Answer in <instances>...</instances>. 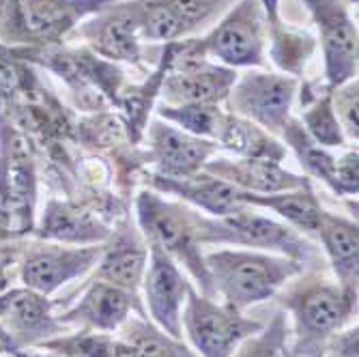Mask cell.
Listing matches in <instances>:
<instances>
[{"instance_id": "obj_25", "label": "cell", "mask_w": 359, "mask_h": 357, "mask_svg": "<svg viewBox=\"0 0 359 357\" xmlns=\"http://www.w3.org/2000/svg\"><path fill=\"white\" fill-rule=\"evenodd\" d=\"M100 48L114 58L136 60L138 58V39L136 24L129 18H112L100 30Z\"/></svg>"}, {"instance_id": "obj_5", "label": "cell", "mask_w": 359, "mask_h": 357, "mask_svg": "<svg viewBox=\"0 0 359 357\" xmlns=\"http://www.w3.org/2000/svg\"><path fill=\"white\" fill-rule=\"evenodd\" d=\"M196 235H198V241H228L280 250L292 258H299V261L308 256V245L295 233L288 231L286 226H280L267 217L252 215L245 211L222 215V220L215 222L198 220Z\"/></svg>"}, {"instance_id": "obj_34", "label": "cell", "mask_w": 359, "mask_h": 357, "mask_svg": "<svg viewBox=\"0 0 359 357\" xmlns=\"http://www.w3.org/2000/svg\"><path fill=\"white\" fill-rule=\"evenodd\" d=\"M15 357H54V355H37V353H18Z\"/></svg>"}, {"instance_id": "obj_11", "label": "cell", "mask_w": 359, "mask_h": 357, "mask_svg": "<svg viewBox=\"0 0 359 357\" xmlns=\"http://www.w3.org/2000/svg\"><path fill=\"white\" fill-rule=\"evenodd\" d=\"M32 194H35V177L30 159L22 142L13 140L0 177V211L9 222H20V226H26V222L30 224Z\"/></svg>"}, {"instance_id": "obj_28", "label": "cell", "mask_w": 359, "mask_h": 357, "mask_svg": "<svg viewBox=\"0 0 359 357\" xmlns=\"http://www.w3.org/2000/svg\"><path fill=\"white\" fill-rule=\"evenodd\" d=\"M144 28H147V35L153 39H175L183 32L185 24L179 20V15L170 7L151 5L147 9Z\"/></svg>"}, {"instance_id": "obj_32", "label": "cell", "mask_w": 359, "mask_h": 357, "mask_svg": "<svg viewBox=\"0 0 359 357\" xmlns=\"http://www.w3.org/2000/svg\"><path fill=\"white\" fill-rule=\"evenodd\" d=\"M334 355L336 357H357V330H351L336 338L334 342Z\"/></svg>"}, {"instance_id": "obj_6", "label": "cell", "mask_w": 359, "mask_h": 357, "mask_svg": "<svg viewBox=\"0 0 359 357\" xmlns=\"http://www.w3.org/2000/svg\"><path fill=\"white\" fill-rule=\"evenodd\" d=\"M151 267L144 280L147 302L153 318L164 328L172 338L181 336V306L187 295V280L179 274L172 258L151 245Z\"/></svg>"}, {"instance_id": "obj_18", "label": "cell", "mask_w": 359, "mask_h": 357, "mask_svg": "<svg viewBox=\"0 0 359 357\" xmlns=\"http://www.w3.org/2000/svg\"><path fill=\"white\" fill-rule=\"evenodd\" d=\"M159 185L164 189L177 191L183 198L201 205L203 209L215 213V215H233L243 211V191L237 187L228 185L224 181H213V179H201V181H191L185 179L183 183L177 181H159Z\"/></svg>"}, {"instance_id": "obj_17", "label": "cell", "mask_w": 359, "mask_h": 357, "mask_svg": "<svg viewBox=\"0 0 359 357\" xmlns=\"http://www.w3.org/2000/svg\"><path fill=\"white\" fill-rule=\"evenodd\" d=\"M41 235L48 239L67 241V243H93L106 239L108 231L88 213L67 205L52 203L43 217Z\"/></svg>"}, {"instance_id": "obj_24", "label": "cell", "mask_w": 359, "mask_h": 357, "mask_svg": "<svg viewBox=\"0 0 359 357\" xmlns=\"http://www.w3.org/2000/svg\"><path fill=\"white\" fill-rule=\"evenodd\" d=\"M127 355L125 357H191L189 351L168 338H164L159 332L134 323L127 330Z\"/></svg>"}, {"instance_id": "obj_8", "label": "cell", "mask_w": 359, "mask_h": 357, "mask_svg": "<svg viewBox=\"0 0 359 357\" xmlns=\"http://www.w3.org/2000/svg\"><path fill=\"white\" fill-rule=\"evenodd\" d=\"M312 9L323 28L325 54L332 82H342L353 74L355 67V32L336 0H310Z\"/></svg>"}, {"instance_id": "obj_2", "label": "cell", "mask_w": 359, "mask_h": 357, "mask_svg": "<svg viewBox=\"0 0 359 357\" xmlns=\"http://www.w3.org/2000/svg\"><path fill=\"white\" fill-rule=\"evenodd\" d=\"M140 224L151 245H157L161 252H166L170 258L179 261L194 274L207 295H213V284L205 258L198 252V235H196L194 222L185 215V211L161 203L153 194H142L140 203Z\"/></svg>"}, {"instance_id": "obj_14", "label": "cell", "mask_w": 359, "mask_h": 357, "mask_svg": "<svg viewBox=\"0 0 359 357\" xmlns=\"http://www.w3.org/2000/svg\"><path fill=\"white\" fill-rule=\"evenodd\" d=\"M318 235L325 243L334 269L342 280V288L357 293V226L336 215L323 213Z\"/></svg>"}, {"instance_id": "obj_9", "label": "cell", "mask_w": 359, "mask_h": 357, "mask_svg": "<svg viewBox=\"0 0 359 357\" xmlns=\"http://www.w3.org/2000/svg\"><path fill=\"white\" fill-rule=\"evenodd\" d=\"M0 325L7 334L22 338L24 342L35 336H46L58 325L50 316V304L37 290H11L0 295Z\"/></svg>"}, {"instance_id": "obj_33", "label": "cell", "mask_w": 359, "mask_h": 357, "mask_svg": "<svg viewBox=\"0 0 359 357\" xmlns=\"http://www.w3.org/2000/svg\"><path fill=\"white\" fill-rule=\"evenodd\" d=\"M3 351H15V342H13V338L7 334V330L0 325V353Z\"/></svg>"}, {"instance_id": "obj_10", "label": "cell", "mask_w": 359, "mask_h": 357, "mask_svg": "<svg viewBox=\"0 0 359 357\" xmlns=\"http://www.w3.org/2000/svg\"><path fill=\"white\" fill-rule=\"evenodd\" d=\"M295 82L278 76H250L239 86V108L269 127H282Z\"/></svg>"}, {"instance_id": "obj_15", "label": "cell", "mask_w": 359, "mask_h": 357, "mask_svg": "<svg viewBox=\"0 0 359 357\" xmlns=\"http://www.w3.org/2000/svg\"><path fill=\"white\" fill-rule=\"evenodd\" d=\"M144 265H147V248L140 243V239L134 233H125L106 252L97 276L106 280L108 284L136 295V290L142 282Z\"/></svg>"}, {"instance_id": "obj_19", "label": "cell", "mask_w": 359, "mask_h": 357, "mask_svg": "<svg viewBox=\"0 0 359 357\" xmlns=\"http://www.w3.org/2000/svg\"><path fill=\"white\" fill-rule=\"evenodd\" d=\"M211 170L231 177L239 185L260 189V191H278V189H292V187H304L306 181L299 177H292L284 173L273 159H245L239 164H211Z\"/></svg>"}, {"instance_id": "obj_30", "label": "cell", "mask_w": 359, "mask_h": 357, "mask_svg": "<svg viewBox=\"0 0 359 357\" xmlns=\"http://www.w3.org/2000/svg\"><path fill=\"white\" fill-rule=\"evenodd\" d=\"M161 114L181 123L185 129L194 134H213L215 132V121L217 116L209 110V108H203V106H185L181 110H161Z\"/></svg>"}, {"instance_id": "obj_21", "label": "cell", "mask_w": 359, "mask_h": 357, "mask_svg": "<svg viewBox=\"0 0 359 357\" xmlns=\"http://www.w3.org/2000/svg\"><path fill=\"white\" fill-rule=\"evenodd\" d=\"M76 0H26L22 5L24 24L30 32L41 37H56L69 28L78 15Z\"/></svg>"}, {"instance_id": "obj_3", "label": "cell", "mask_w": 359, "mask_h": 357, "mask_svg": "<svg viewBox=\"0 0 359 357\" xmlns=\"http://www.w3.org/2000/svg\"><path fill=\"white\" fill-rule=\"evenodd\" d=\"M183 325L203 357H231L235 346L254 332H260V323L243 318L231 306H217L209 297L187 290L183 310Z\"/></svg>"}, {"instance_id": "obj_26", "label": "cell", "mask_w": 359, "mask_h": 357, "mask_svg": "<svg viewBox=\"0 0 359 357\" xmlns=\"http://www.w3.org/2000/svg\"><path fill=\"white\" fill-rule=\"evenodd\" d=\"M306 123H308V129L312 132V136L320 144H325V147H338V144H342L340 127H338V121H336L334 110H332L327 100L320 102L314 110H310L306 114Z\"/></svg>"}, {"instance_id": "obj_7", "label": "cell", "mask_w": 359, "mask_h": 357, "mask_svg": "<svg viewBox=\"0 0 359 357\" xmlns=\"http://www.w3.org/2000/svg\"><path fill=\"white\" fill-rule=\"evenodd\" d=\"M97 258H100V248H78V250L50 248L43 252L30 254L26 258V263L22 267V278L30 290L48 295L67 280L88 271Z\"/></svg>"}, {"instance_id": "obj_13", "label": "cell", "mask_w": 359, "mask_h": 357, "mask_svg": "<svg viewBox=\"0 0 359 357\" xmlns=\"http://www.w3.org/2000/svg\"><path fill=\"white\" fill-rule=\"evenodd\" d=\"M153 149L161 168L172 177H187L203 166V161L211 153V144L185 136L177 129L155 125Z\"/></svg>"}, {"instance_id": "obj_29", "label": "cell", "mask_w": 359, "mask_h": 357, "mask_svg": "<svg viewBox=\"0 0 359 357\" xmlns=\"http://www.w3.org/2000/svg\"><path fill=\"white\" fill-rule=\"evenodd\" d=\"M284 318L278 316L273 325L256 340H250L237 357H288L284 349Z\"/></svg>"}, {"instance_id": "obj_27", "label": "cell", "mask_w": 359, "mask_h": 357, "mask_svg": "<svg viewBox=\"0 0 359 357\" xmlns=\"http://www.w3.org/2000/svg\"><path fill=\"white\" fill-rule=\"evenodd\" d=\"M290 140H292V144L297 147V151H299V155L304 159L302 164H306V168L310 173H314L316 177L325 179V181L336 187V159L330 157L325 151L312 147L302 134H290Z\"/></svg>"}, {"instance_id": "obj_4", "label": "cell", "mask_w": 359, "mask_h": 357, "mask_svg": "<svg viewBox=\"0 0 359 357\" xmlns=\"http://www.w3.org/2000/svg\"><path fill=\"white\" fill-rule=\"evenodd\" d=\"M355 295L357 293H348L344 288L338 290L330 284H312L292 293L286 304L297 321V353L320 351L325 340L338 332L351 316Z\"/></svg>"}, {"instance_id": "obj_31", "label": "cell", "mask_w": 359, "mask_h": 357, "mask_svg": "<svg viewBox=\"0 0 359 357\" xmlns=\"http://www.w3.org/2000/svg\"><path fill=\"white\" fill-rule=\"evenodd\" d=\"M215 3L217 0H168L166 7H170L185 26H194L215 9Z\"/></svg>"}, {"instance_id": "obj_1", "label": "cell", "mask_w": 359, "mask_h": 357, "mask_svg": "<svg viewBox=\"0 0 359 357\" xmlns=\"http://www.w3.org/2000/svg\"><path fill=\"white\" fill-rule=\"evenodd\" d=\"M213 288L226 297L228 306L243 310L269 299L276 290L302 267L290 258H276L254 252H217L205 258Z\"/></svg>"}, {"instance_id": "obj_16", "label": "cell", "mask_w": 359, "mask_h": 357, "mask_svg": "<svg viewBox=\"0 0 359 357\" xmlns=\"http://www.w3.org/2000/svg\"><path fill=\"white\" fill-rule=\"evenodd\" d=\"M211 48L231 65L260 62V37L258 24L250 9H241L228 22H224L211 39Z\"/></svg>"}, {"instance_id": "obj_12", "label": "cell", "mask_w": 359, "mask_h": 357, "mask_svg": "<svg viewBox=\"0 0 359 357\" xmlns=\"http://www.w3.org/2000/svg\"><path fill=\"white\" fill-rule=\"evenodd\" d=\"M134 299L136 295L129 293V290H123L108 282H95L86 290L82 302L67 314V318L86 323V325L104 332H112L127 321Z\"/></svg>"}, {"instance_id": "obj_22", "label": "cell", "mask_w": 359, "mask_h": 357, "mask_svg": "<svg viewBox=\"0 0 359 357\" xmlns=\"http://www.w3.org/2000/svg\"><path fill=\"white\" fill-rule=\"evenodd\" d=\"M243 203H254V205H263L273 211H278L282 217L299 226L306 233H318V224H320V207L316 198L310 191H297V194H282V196H250L243 194Z\"/></svg>"}, {"instance_id": "obj_20", "label": "cell", "mask_w": 359, "mask_h": 357, "mask_svg": "<svg viewBox=\"0 0 359 357\" xmlns=\"http://www.w3.org/2000/svg\"><path fill=\"white\" fill-rule=\"evenodd\" d=\"M231 72H222L213 67H198L191 72L177 74L168 80V90L175 100L187 104H211L226 95L228 86L233 82Z\"/></svg>"}, {"instance_id": "obj_23", "label": "cell", "mask_w": 359, "mask_h": 357, "mask_svg": "<svg viewBox=\"0 0 359 357\" xmlns=\"http://www.w3.org/2000/svg\"><path fill=\"white\" fill-rule=\"evenodd\" d=\"M43 346L54 349L60 355H67V357H125L127 355L125 342H116L108 336L88 334V332L43 342Z\"/></svg>"}]
</instances>
